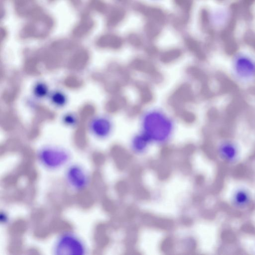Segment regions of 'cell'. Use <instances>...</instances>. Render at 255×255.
<instances>
[{
	"mask_svg": "<svg viewBox=\"0 0 255 255\" xmlns=\"http://www.w3.org/2000/svg\"><path fill=\"white\" fill-rule=\"evenodd\" d=\"M141 132L150 142L163 143L171 137L173 131V122L164 113L158 110L146 112L141 121Z\"/></svg>",
	"mask_w": 255,
	"mask_h": 255,
	"instance_id": "6da1fadb",
	"label": "cell"
},
{
	"mask_svg": "<svg viewBox=\"0 0 255 255\" xmlns=\"http://www.w3.org/2000/svg\"><path fill=\"white\" fill-rule=\"evenodd\" d=\"M71 157L67 149L54 145H43L37 152V159L40 164L50 171L59 169L66 165Z\"/></svg>",
	"mask_w": 255,
	"mask_h": 255,
	"instance_id": "7a4b0ae2",
	"label": "cell"
},
{
	"mask_svg": "<svg viewBox=\"0 0 255 255\" xmlns=\"http://www.w3.org/2000/svg\"><path fill=\"white\" fill-rule=\"evenodd\" d=\"M52 251L56 255H83L87 253L85 243L74 232L65 231L56 238Z\"/></svg>",
	"mask_w": 255,
	"mask_h": 255,
	"instance_id": "3957f363",
	"label": "cell"
},
{
	"mask_svg": "<svg viewBox=\"0 0 255 255\" xmlns=\"http://www.w3.org/2000/svg\"><path fill=\"white\" fill-rule=\"evenodd\" d=\"M230 69L235 80L242 84H249L255 81V59L249 55L238 53L235 55Z\"/></svg>",
	"mask_w": 255,
	"mask_h": 255,
	"instance_id": "277c9868",
	"label": "cell"
},
{
	"mask_svg": "<svg viewBox=\"0 0 255 255\" xmlns=\"http://www.w3.org/2000/svg\"><path fill=\"white\" fill-rule=\"evenodd\" d=\"M64 180L71 190L78 192L85 190L89 186L91 178L83 166L75 163L69 164L66 168Z\"/></svg>",
	"mask_w": 255,
	"mask_h": 255,
	"instance_id": "5b68a950",
	"label": "cell"
},
{
	"mask_svg": "<svg viewBox=\"0 0 255 255\" xmlns=\"http://www.w3.org/2000/svg\"><path fill=\"white\" fill-rule=\"evenodd\" d=\"M217 152L223 161L227 163L234 164L239 160L241 150L239 144L234 140L225 139L218 144Z\"/></svg>",
	"mask_w": 255,
	"mask_h": 255,
	"instance_id": "8992f818",
	"label": "cell"
},
{
	"mask_svg": "<svg viewBox=\"0 0 255 255\" xmlns=\"http://www.w3.org/2000/svg\"><path fill=\"white\" fill-rule=\"evenodd\" d=\"M88 129L95 137L104 139L110 136L113 130V123L108 117L97 116L89 121Z\"/></svg>",
	"mask_w": 255,
	"mask_h": 255,
	"instance_id": "52a82bcc",
	"label": "cell"
},
{
	"mask_svg": "<svg viewBox=\"0 0 255 255\" xmlns=\"http://www.w3.org/2000/svg\"><path fill=\"white\" fill-rule=\"evenodd\" d=\"M252 200L251 192L244 187L235 188L232 192L230 198L232 206L238 210H245L249 207Z\"/></svg>",
	"mask_w": 255,
	"mask_h": 255,
	"instance_id": "ba28073f",
	"label": "cell"
},
{
	"mask_svg": "<svg viewBox=\"0 0 255 255\" xmlns=\"http://www.w3.org/2000/svg\"><path fill=\"white\" fill-rule=\"evenodd\" d=\"M150 143L147 136L141 132L133 137L131 141V147L134 152L141 153L146 150Z\"/></svg>",
	"mask_w": 255,
	"mask_h": 255,
	"instance_id": "9c48e42d",
	"label": "cell"
},
{
	"mask_svg": "<svg viewBox=\"0 0 255 255\" xmlns=\"http://www.w3.org/2000/svg\"><path fill=\"white\" fill-rule=\"evenodd\" d=\"M48 97L51 104L56 107H63L67 102L66 95L63 92L59 90L52 91L50 93Z\"/></svg>",
	"mask_w": 255,
	"mask_h": 255,
	"instance_id": "30bf717a",
	"label": "cell"
},
{
	"mask_svg": "<svg viewBox=\"0 0 255 255\" xmlns=\"http://www.w3.org/2000/svg\"><path fill=\"white\" fill-rule=\"evenodd\" d=\"M33 93L34 96L38 99H43L50 94L48 86L43 82H38L35 84Z\"/></svg>",
	"mask_w": 255,
	"mask_h": 255,
	"instance_id": "8fae6325",
	"label": "cell"
},
{
	"mask_svg": "<svg viewBox=\"0 0 255 255\" xmlns=\"http://www.w3.org/2000/svg\"><path fill=\"white\" fill-rule=\"evenodd\" d=\"M146 14L157 21L162 22L163 20V15L161 11L156 8H149L146 12Z\"/></svg>",
	"mask_w": 255,
	"mask_h": 255,
	"instance_id": "7c38bea8",
	"label": "cell"
},
{
	"mask_svg": "<svg viewBox=\"0 0 255 255\" xmlns=\"http://www.w3.org/2000/svg\"><path fill=\"white\" fill-rule=\"evenodd\" d=\"M62 121L67 126H75L78 123V117L74 114L67 113L63 116Z\"/></svg>",
	"mask_w": 255,
	"mask_h": 255,
	"instance_id": "4fadbf2b",
	"label": "cell"
},
{
	"mask_svg": "<svg viewBox=\"0 0 255 255\" xmlns=\"http://www.w3.org/2000/svg\"><path fill=\"white\" fill-rule=\"evenodd\" d=\"M176 3L184 8L185 9H188L191 4V0H175Z\"/></svg>",
	"mask_w": 255,
	"mask_h": 255,
	"instance_id": "5bb4252c",
	"label": "cell"
},
{
	"mask_svg": "<svg viewBox=\"0 0 255 255\" xmlns=\"http://www.w3.org/2000/svg\"><path fill=\"white\" fill-rule=\"evenodd\" d=\"M146 28L148 34H157L158 32V28L153 25L149 24Z\"/></svg>",
	"mask_w": 255,
	"mask_h": 255,
	"instance_id": "9a60e30c",
	"label": "cell"
},
{
	"mask_svg": "<svg viewBox=\"0 0 255 255\" xmlns=\"http://www.w3.org/2000/svg\"><path fill=\"white\" fill-rule=\"evenodd\" d=\"M9 220L8 215L5 212H1L0 213V222L1 224L6 223Z\"/></svg>",
	"mask_w": 255,
	"mask_h": 255,
	"instance_id": "2e32d148",
	"label": "cell"
}]
</instances>
